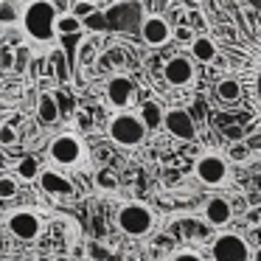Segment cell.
<instances>
[{
	"label": "cell",
	"instance_id": "obj_14",
	"mask_svg": "<svg viewBox=\"0 0 261 261\" xmlns=\"http://www.w3.org/2000/svg\"><path fill=\"white\" fill-rule=\"evenodd\" d=\"M191 51L194 57L199 59V62H214V59H219V42L214 40V37H197V40L191 42Z\"/></svg>",
	"mask_w": 261,
	"mask_h": 261
},
{
	"label": "cell",
	"instance_id": "obj_8",
	"mask_svg": "<svg viewBox=\"0 0 261 261\" xmlns=\"http://www.w3.org/2000/svg\"><path fill=\"white\" fill-rule=\"evenodd\" d=\"M197 177L205 182V186H222L227 180V166L222 158L216 154H205V158L197 160Z\"/></svg>",
	"mask_w": 261,
	"mask_h": 261
},
{
	"label": "cell",
	"instance_id": "obj_18",
	"mask_svg": "<svg viewBox=\"0 0 261 261\" xmlns=\"http://www.w3.org/2000/svg\"><path fill=\"white\" fill-rule=\"evenodd\" d=\"M141 118H143V124H146L149 129H158V126L166 121V115H163V110H160L154 101H146L141 107Z\"/></svg>",
	"mask_w": 261,
	"mask_h": 261
},
{
	"label": "cell",
	"instance_id": "obj_29",
	"mask_svg": "<svg viewBox=\"0 0 261 261\" xmlns=\"http://www.w3.org/2000/svg\"><path fill=\"white\" fill-rule=\"evenodd\" d=\"M3 68H12V54H3Z\"/></svg>",
	"mask_w": 261,
	"mask_h": 261
},
{
	"label": "cell",
	"instance_id": "obj_11",
	"mask_svg": "<svg viewBox=\"0 0 261 261\" xmlns=\"http://www.w3.org/2000/svg\"><path fill=\"white\" fill-rule=\"evenodd\" d=\"M132 98H135V85H132L126 76H115V79H110L107 85V101L113 104V107L124 110L132 104Z\"/></svg>",
	"mask_w": 261,
	"mask_h": 261
},
{
	"label": "cell",
	"instance_id": "obj_30",
	"mask_svg": "<svg viewBox=\"0 0 261 261\" xmlns=\"http://www.w3.org/2000/svg\"><path fill=\"white\" fill-rule=\"evenodd\" d=\"M227 135H230V138H233V141H239V138H242V132H239V129H236V126H233V129H227Z\"/></svg>",
	"mask_w": 261,
	"mask_h": 261
},
{
	"label": "cell",
	"instance_id": "obj_15",
	"mask_svg": "<svg viewBox=\"0 0 261 261\" xmlns=\"http://www.w3.org/2000/svg\"><path fill=\"white\" fill-rule=\"evenodd\" d=\"M37 115H40L42 124H57L59 115H62V110H59L57 98L51 96V93H42L40 101H37Z\"/></svg>",
	"mask_w": 261,
	"mask_h": 261
},
{
	"label": "cell",
	"instance_id": "obj_32",
	"mask_svg": "<svg viewBox=\"0 0 261 261\" xmlns=\"http://www.w3.org/2000/svg\"><path fill=\"white\" fill-rule=\"evenodd\" d=\"M253 261H261V247L255 250V255H253Z\"/></svg>",
	"mask_w": 261,
	"mask_h": 261
},
{
	"label": "cell",
	"instance_id": "obj_12",
	"mask_svg": "<svg viewBox=\"0 0 261 261\" xmlns=\"http://www.w3.org/2000/svg\"><path fill=\"white\" fill-rule=\"evenodd\" d=\"M141 37L149 42V45H166L169 37H171V29H169V23H166L163 17L152 14V17H146L141 23Z\"/></svg>",
	"mask_w": 261,
	"mask_h": 261
},
{
	"label": "cell",
	"instance_id": "obj_7",
	"mask_svg": "<svg viewBox=\"0 0 261 261\" xmlns=\"http://www.w3.org/2000/svg\"><path fill=\"white\" fill-rule=\"evenodd\" d=\"M48 154H51V160L59 166H73V163H79V158H82V143L76 141L73 135H59L57 141L51 143Z\"/></svg>",
	"mask_w": 261,
	"mask_h": 261
},
{
	"label": "cell",
	"instance_id": "obj_3",
	"mask_svg": "<svg viewBox=\"0 0 261 261\" xmlns=\"http://www.w3.org/2000/svg\"><path fill=\"white\" fill-rule=\"evenodd\" d=\"M146 129L149 126L143 124L141 115L121 113V115H115V118L110 121L107 132L118 146H138V143H143V138H146Z\"/></svg>",
	"mask_w": 261,
	"mask_h": 261
},
{
	"label": "cell",
	"instance_id": "obj_27",
	"mask_svg": "<svg viewBox=\"0 0 261 261\" xmlns=\"http://www.w3.org/2000/svg\"><path fill=\"white\" fill-rule=\"evenodd\" d=\"M98 182H101L104 188H115V177L110 174V171H104V174H98Z\"/></svg>",
	"mask_w": 261,
	"mask_h": 261
},
{
	"label": "cell",
	"instance_id": "obj_31",
	"mask_svg": "<svg viewBox=\"0 0 261 261\" xmlns=\"http://www.w3.org/2000/svg\"><path fill=\"white\" fill-rule=\"evenodd\" d=\"M233 158L242 160V158H244V149H242V146H236V149H233Z\"/></svg>",
	"mask_w": 261,
	"mask_h": 261
},
{
	"label": "cell",
	"instance_id": "obj_13",
	"mask_svg": "<svg viewBox=\"0 0 261 261\" xmlns=\"http://www.w3.org/2000/svg\"><path fill=\"white\" fill-rule=\"evenodd\" d=\"M230 216H233V208H230V202L222 199V197L211 199V202L205 205V219H208L211 225H227Z\"/></svg>",
	"mask_w": 261,
	"mask_h": 261
},
{
	"label": "cell",
	"instance_id": "obj_20",
	"mask_svg": "<svg viewBox=\"0 0 261 261\" xmlns=\"http://www.w3.org/2000/svg\"><path fill=\"white\" fill-rule=\"evenodd\" d=\"M17 171H20V177H23V180H34V177L40 174L37 158H23V160H20V166H17Z\"/></svg>",
	"mask_w": 261,
	"mask_h": 261
},
{
	"label": "cell",
	"instance_id": "obj_16",
	"mask_svg": "<svg viewBox=\"0 0 261 261\" xmlns=\"http://www.w3.org/2000/svg\"><path fill=\"white\" fill-rule=\"evenodd\" d=\"M40 186L45 188L48 194H70V182L65 180L62 174H57V171H42Z\"/></svg>",
	"mask_w": 261,
	"mask_h": 261
},
{
	"label": "cell",
	"instance_id": "obj_2",
	"mask_svg": "<svg viewBox=\"0 0 261 261\" xmlns=\"http://www.w3.org/2000/svg\"><path fill=\"white\" fill-rule=\"evenodd\" d=\"M57 23H59V14L51 0H31L23 12V29L34 42H45V45L54 42V37L59 34Z\"/></svg>",
	"mask_w": 261,
	"mask_h": 261
},
{
	"label": "cell",
	"instance_id": "obj_1",
	"mask_svg": "<svg viewBox=\"0 0 261 261\" xmlns=\"http://www.w3.org/2000/svg\"><path fill=\"white\" fill-rule=\"evenodd\" d=\"M214 40L225 65L233 70L244 90L247 113L261 132V9L247 3H227L216 12Z\"/></svg>",
	"mask_w": 261,
	"mask_h": 261
},
{
	"label": "cell",
	"instance_id": "obj_5",
	"mask_svg": "<svg viewBox=\"0 0 261 261\" xmlns=\"http://www.w3.org/2000/svg\"><path fill=\"white\" fill-rule=\"evenodd\" d=\"M211 253H214V261H247L250 258L247 242L242 236H236V233H222L214 242Z\"/></svg>",
	"mask_w": 261,
	"mask_h": 261
},
{
	"label": "cell",
	"instance_id": "obj_9",
	"mask_svg": "<svg viewBox=\"0 0 261 261\" xmlns=\"http://www.w3.org/2000/svg\"><path fill=\"white\" fill-rule=\"evenodd\" d=\"M163 76H166V82L174 85V87L191 85V79H194L191 59H188V57H171L169 62H166V68H163Z\"/></svg>",
	"mask_w": 261,
	"mask_h": 261
},
{
	"label": "cell",
	"instance_id": "obj_21",
	"mask_svg": "<svg viewBox=\"0 0 261 261\" xmlns=\"http://www.w3.org/2000/svg\"><path fill=\"white\" fill-rule=\"evenodd\" d=\"M14 194H17V182H14V177H0V197L3 199H12Z\"/></svg>",
	"mask_w": 261,
	"mask_h": 261
},
{
	"label": "cell",
	"instance_id": "obj_23",
	"mask_svg": "<svg viewBox=\"0 0 261 261\" xmlns=\"http://www.w3.org/2000/svg\"><path fill=\"white\" fill-rule=\"evenodd\" d=\"M73 14L79 20H85L87 14H93V0H76V3H73Z\"/></svg>",
	"mask_w": 261,
	"mask_h": 261
},
{
	"label": "cell",
	"instance_id": "obj_25",
	"mask_svg": "<svg viewBox=\"0 0 261 261\" xmlns=\"http://www.w3.org/2000/svg\"><path fill=\"white\" fill-rule=\"evenodd\" d=\"M0 20H3V23H14V9H12V0H3V12H0Z\"/></svg>",
	"mask_w": 261,
	"mask_h": 261
},
{
	"label": "cell",
	"instance_id": "obj_10",
	"mask_svg": "<svg viewBox=\"0 0 261 261\" xmlns=\"http://www.w3.org/2000/svg\"><path fill=\"white\" fill-rule=\"evenodd\" d=\"M163 126H166V129H169L174 138H180V141H194V135H197V129H194V121H191V115H188L186 110H169V113H166Z\"/></svg>",
	"mask_w": 261,
	"mask_h": 261
},
{
	"label": "cell",
	"instance_id": "obj_24",
	"mask_svg": "<svg viewBox=\"0 0 261 261\" xmlns=\"http://www.w3.org/2000/svg\"><path fill=\"white\" fill-rule=\"evenodd\" d=\"M14 141H17V132H14V126H12V124H3V126H0V143H3V146H12Z\"/></svg>",
	"mask_w": 261,
	"mask_h": 261
},
{
	"label": "cell",
	"instance_id": "obj_6",
	"mask_svg": "<svg viewBox=\"0 0 261 261\" xmlns=\"http://www.w3.org/2000/svg\"><path fill=\"white\" fill-rule=\"evenodd\" d=\"M6 225H9V230H12L17 239H23V242H34V239L40 236V230H42L40 216L31 214V211H17V214H12Z\"/></svg>",
	"mask_w": 261,
	"mask_h": 261
},
{
	"label": "cell",
	"instance_id": "obj_28",
	"mask_svg": "<svg viewBox=\"0 0 261 261\" xmlns=\"http://www.w3.org/2000/svg\"><path fill=\"white\" fill-rule=\"evenodd\" d=\"M171 261H202L197 253H177V255H171Z\"/></svg>",
	"mask_w": 261,
	"mask_h": 261
},
{
	"label": "cell",
	"instance_id": "obj_22",
	"mask_svg": "<svg viewBox=\"0 0 261 261\" xmlns=\"http://www.w3.org/2000/svg\"><path fill=\"white\" fill-rule=\"evenodd\" d=\"M85 29H90V31H104L107 29V17H104V14H87L85 17Z\"/></svg>",
	"mask_w": 261,
	"mask_h": 261
},
{
	"label": "cell",
	"instance_id": "obj_19",
	"mask_svg": "<svg viewBox=\"0 0 261 261\" xmlns=\"http://www.w3.org/2000/svg\"><path fill=\"white\" fill-rule=\"evenodd\" d=\"M57 29H59V34H76V31L85 29V20H79L76 14H65V17H59Z\"/></svg>",
	"mask_w": 261,
	"mask_h": 261
},
{
	"label": "cell",
	"instance_id": "obj_4",
	"mask_svg": "<svg viewBox=\"0 0 261 261\" xmlns=\"http://www.w3.org/2000/svg\"><path fill=\"white\" fill-rule=\"evenodd\" d=\"M115 222H118V227L126 233V236H146L149 230L154 227V216L152 211L146 208V205H124V208L118 211V216H115Z\"/></svg>",
	"mask_w": 261,
	"mask_h": 261
},
{
	"label": "cell",
	"instance_id": "obj_17",
	"mask_svg": "<svg viewBox=\"0 0 261 261\" xmlns=\"http://www.w3.org/2000/svg\"><path fill=\"white\" fill-rule=\"evenodd\" d=\"M216 96H219L222 101H239V98L244 96L242 82H239L236 76H230V79H222L219 85H216Z\"/></svg>",
	"mask_w": 261,
	"mask_h": 261
},
{
	"label": "cell",
	"instance_id": "obj_26",
	"mask_svg": "<svg viewBox=\"0 0 261 261\" xmlns=\"http://www.w3.org/2000/svg\"><path fill=\"white\" fill-rule=\"evenodd\" d=\"M177 40H180V42H194L197 37L191 34V29H186V25H182V29H177Z\"/></svg>",
	"mask_w": 261,
	"mask_h": 261
}]
</instances>
